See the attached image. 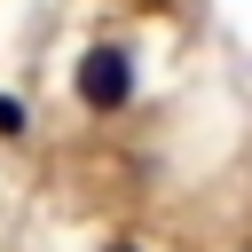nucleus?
<instances>
[{
    "mask_svg": "<svg viewBox=\"0 0 252 252\" xmlns=\"http://www.w3.org/2000/svg\"><path fill=\"white\" fill-rule=\"evenodd\" d=\"M126 94H134L126 47H87V55H79V102H87V110H126Z\"/></svg>",
    "mask_w": 252,
    "mask_h": 252,
    "instance_id": "1",
    "label": "nucleus"
},
{
    "mask_svg": "<svg viewBox=\"0 0 252 252\" xmlns=\"http://www.w3.org/2000/svg\"><path fill=\"white\" fill-rule=\"evenodd\" d=\"M0 134H24V102L16 94H0Z\"/></svg>",
    "mask_w": 252,
    "mask_h": 252,
    "instance_id": "2",
    "label": "nucleus"
},
{
    "mask_svg": "<svg viewBox=\"0 0 252 252\" xmlns=\"http://www.w3.org/2000/svg\"><path fill=\"white\" fill-rule=\"evenodd\" d=\"M110 252H134V244H110Z\"/></svg>",
    "mask_w": 252,
    "mask_h": 252,
    "instance_id": "3",
    "label": "nucleus"
}]
</instances>
